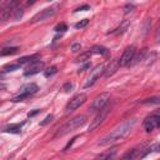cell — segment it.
Segmentation results:
<instances>
[{
	"label": "cell",
	"instance_id": "cell-2",
	"mask_svg": "<svg viewBox=\"0 0 160 160\" xmlns=\"http://www.w3.org/2000/svg\"><path fill=\"white\" fill-rule=\"evenodd\" d=\"M85 122H86V116H85V115H78V116L72 118L71 120H69L68 122H65V124L56 131V134L54 135V138H55V139H56V138H61V136H64V135H66V134L74 131L75 129L82 126Z\"/></svg>",
	"mask_w": 160,
	"mask_h": 160
},
{
	"label": "cell",
	"instance_id": "cell-7",
	"mask_svg": "<svg viewBox=\"0 0 160 160\" xmlns=\"http://www.w3.org/2000/svg\"><path fill=\"white\" fill-rule=\"evenodd\" d=\"M135 54H136V50H135L134 46H129V48H126L125 51L122 52L121 58L119 59V64H120V66L130 65L131 61H132V59H134V56H135Z\"/></svg>",
	"mask_w": 160,
	"mask_h": 160
},
{
	"label": "cell",
	"instance_id": "cell-37",
	"mask_svg": "<svg viewBox=\"0 0 160 160\" xmlns=\"http://www.w3.org/2000/svg\"><path fill=\"white\" fill-rule=\"evenodd\" d=\"M34 1H35V0H30V1H28V4H26V5H28V6H29V5H32V4H34Z\"/></svg>",
	"mask_w": 160,
	"mask_h": 160
},
{
	"label": "cell",
	"instance_id": "cell-31",
	"mask_svg": "<svg viewBox=\"0 0 160 160\" xmlns=\"http://www.w3.org/2000/svg\"><path fill=\"white\" fill-rule=\"evenodd\" d=\"M80 49H81L80 44H72V46H71V51L72 52H78V51H80Z\"/></svg>",
	"mask_w": 160,
	"mask_h": 160
},
{
	"label": "cell",
	"instance_id": "cell-14",
	"mask_svg": "<svg viewBox=\"0 0 160 160\" xmlns=\"http://www.w3.org/2000/svg\"><path fill=\"white\" fill-rule=\"evenodd\" d=\"M12 11H14V10H12L10 6H6V5H4V4H2V8H1V14H0L1 21H2V22H5L6 20H9V19H10V14H11Z\"/></svg>",
	"mask_w": 160,
	"mask_h": 160
},
{
	"label": "cell",
	"instance_id": "cell-38",
	"mask_svg": "<svg viewBox=\"0 0 160 160\" xmlns=\"http://www.w3.org/2000/svg\"><path fill=\"white\" fill-rule=\"evenodd\" d=\"M49 1H54V0H49Z\"/></svg>",
	"mask_w": 160,
	"mask_h": 160
},
{
	"label": "cell",
	"instance_id": "cell-3",
	"mask_svg": "<svg viewBox=\"0 0 160 160\" xmlns=\"http://www.w3.org/2000/svg\"><path fill=\"white\" fill-rule=\"evenodd\" d=\"M110 110H111V105H110V104H106L102 109H100V110L98 111L96 116L94 118V120L90 122V125H89V131H92V130H95L96 128H99V126L104 122V120L106 119V116H108V114L110 112Z\"/></svg>",
	"mask_w": 160,
	"mask_h": 160
},
{
	"label": "cell",
	"instance_id": "cell-19",
	"mask_svg": "<svg viewBox=\"0 0 160 160\" xmlns=\"http://www.w3.org/2000/svg\"><path fill=\"white\" fill-rule=\"evenodd\" d=\"M129 24H130V21H129V20H124V21H122V24H121V25L116 29V31H114V32H115V34H122V32L128 29Z\"/></svg>",
	"mask_w": 160,
	"mask_h": 160
},
{
	"label": "cell",
	"instance_id": "cell-4",
	"mask_svg": "<svg viewBox=\"0 0 160 160\" xmlns=\"http://www.w3.org/2000/svg\"><path fill=\"white\" fill-rule=\"evenodd\" d=\"M109 100H110V94L109 92H101L100 95H98L92 100V102L90 105V111L91 112H98L100 109H102L109 102Z\"/></svg>",
	"mask_w": 160,
	"mask_h": 160
},
{
	"label": "cell",
	"instance_id": "cell-23",
	"mask_svg": "<svg viewBox=\"0 0 160 160\" xmlns=\"http://www.w3.org/2000/svg\"><path fill=\"white\" fill-rule=\"evenodd\" d=\"M56 66H50V68H48L45 71H44V75L46 76V78H49V76H52L54 74H56Z\"/></svg>",
	"mask_w": 160,
	"mask_h": 160
},
{
	"label": "cell",
	"instance_id": "cell-29",
	"mask_svg": "<svg viewBox=\"0 0 160 160\" xmlns=\"http://www.w3.org/2000/svg\"><path fill=\"white\" fill-rule=\"evenodd\" d=\"M62 89H64V91L69 92V91H71V89H72V84H71L70 81H68V82H65V84H64Z\"/></svg>",
	"mask_w": 160,
	"mask_h": 160
},
{
	"label": "cell",
	"instance_id": "cell-1",
	"mask_svg": "<svg viewBox=\"0 0 160 160\" xmlns=\"http://www.w3.org/2000/svg\"><path fill=\"white\" fill-rule=\"evenodd\" d=\"M136 124V119H128L125 121H122L120 125H118L111 132H109L108 135H105L100 141H99V145L100 146H106V145H110V144H114L124 138H126L130 131L134 129Z\"/></svg>",
	"mask_w": 160,
	"mask_h": 160
},
{
	"label": "cell",
	"instance_id": "cell-26",
	"mask_svg": "<svg viewBox=\"0 0 160 160\" xmlns=\"http://www.w3.org/2000/svg\"><path fill=\"white\" fill-rule=\"evenodd\" d=\"M90 54H91V51L90 52H85V54H81L78 59H76V61L78 62H82V61H86L89 58H90Z\"/></svg>",
	"mask_w": 160,
	"mask_h": 160
},
{
	"label": "cell",
	"instance_id": "cell-30",
	"mask_svg": "<svg viewBox=\"0 0 160 160\" xmlns=\"http://www.w3.org/2000/svg\"><path fill=\"white\" fill-rule=\"evenodd\" d=\"M55 30L56 31H65V30H68V26L65 24H59V25H56Z\"/></svg>",
	"mask_w": 160,
	"mask_h": 160
},
{
	"label": "cell",
	"instance_id": "cell-32",
	"mask_svg": "<svg viewBox=\"0 0 160 160\" xmlns=\"http://www.w3.org/2000/svg\"><path fill=\"white\" fill-rule=\"evenodd\" d=\"M85 10H90V6L89 5H82V6L78 8L75 11H85Z\"/></svg>",
	"mask_w": 160,
	"mask_h": 160
},
{
	"label": "cell",
	"instance_id": "cell-16",
	"mask_svg": "<svg viewBox=\"0 0 160 160\" xmlns=\"http://www.w3.org/2000/svg\"><path fill=\"white\" fill-rule=\"evenodd\" d=\"M116 150H118L116 148H112V149H110V150H108V151L98 155V158L99 159H111V158H114L116 155Z\"/></svg>",
	"mask_w": 160,
	"mask_h": 160
},
{
	"label": "cell",
	"instance_id": "cell-11",
	"mask_svg": "<svg viewBox=\"0 0 160 160\" xmlns=\"http://www.w3.org/2000/svg\"><path fill=\"white\" fill-rule=\"evenodd\" d=\"M142 154H144L142 146H140V148L129 150V151L122 156V159H130V160H131V159H136V158H142Z\"/></svg>",
	"mask_w": 160,
	"mask_h": 160
},
{
	"label": "cell",
	"instance_id": "cell-9",
	"mask_svg": "<svg viewBox=\"0 0 160 160\" xmlns=\"http://www.w3.org/2000/svg\"><path fill=\"white\" fill-rule=\"evenodd\" d=\"M56 12L55 8H49V9H44L41 10L40 12H38L35 16H32L31 19V22H39V21H42V20H46L51 16H54Z\"/></svg>",
	"mask_w": 160,
	"mask_h": 160
},
{
	"label": "cell",
	"instance_id": "cell-34",
	"mask_svg": "<svg viewBox=\"0 0 160 160\" xmlns=\"http://www.w3.org/2000/svg\"><path fill=\"white\" fill-rule=\"evenodd\" d=\"M41 110H39V109H36V110H34V111H30V112H28V116L29 118H31V116H35L36 114H39Z\"/></svg>",
	"mask_w": 160,
	"mask_h": 160
},
{
	"label": "cell",
	"instance_id": "cell-22",
	"mask_svg": "<svg viewBox=\"0 0 160 160\" xmlns=\"http://www.w3.org/2000/svg\"><path fill=\"white\" fill-rule=\"evenodd\" d=\"M20 66H21V64H19V62L18 64H9L4 68V71H14V70H18Z\"/></svg>",
	"mask_w": 160,
	"mask_h": 160
},
{
	"label": "cell",
	"instance_id": "cell-6",
	"mask_svg": "<svg viewBox=\"0 0 160 160\" xmlns=\"http://www.w3.org/2000/svg\"><path fill=\"white\" fill-rule=\"evenodd\" d=\"M104 71H105V66L102 65V64H100V65H96L92 70H91V72H90V75L88 76V79H86V82H85V85H84V88H89V86H91V85H94V82L104 74Z\"/></svg>",
	"mask_w": 160,
	"mask_h": 160
},
{
	"label": "cell",
	"instance_id": "cell-10",
	"mask_svg": "<svg viewBox=\"0 0 160 160\" xmlns=\"http://www.w3.org/2000/svg\"><path fill=\"white\" fill-rule=\"evenodd\" d=\"M42 69H44V62L40 61V60H36V61H32V62L29 65V68L25 70L24 75H25V76H31V75H35V74L40 72Z\"/></svg>",
	"mask_w": 160,
	"mask_h": 160
},
{
	"label": "cell",
	"instance_id": "cell-25",
	"mask_svg": "<svg viewBox=\"0 0 160 160\" xmlns=\"http://www.w3.org/2000/svg\"><path fill=\"white\" fill-rule=\"evenodd\" d=\"M29 96H30L29 94H21V92H20L18 96L12 98V101H14V102H18V101H24V100H25V99H28Z\"/></svg>",
	"mask_w": 160,
	"mask_h": 160
},
{
	"label": "cell",
	"instance_id": "cell-12",
	"mask_svg": "<svg viewBox=\"0 0 160 160\" xmlns=\"http://www.w3.org/2000/svg\"><path fill=\"white\" fill-rule=\"evenodd\" d=\"M119 66H120V64H119V60L118 59H114V60H111L110 62H109V65H108V68L105 69V71H104V75L105 76H110V75H112L118 69H119Z\"/></svg>",
	"mask_w": 160,
	"mask_h": 160
},
{
	"label": "cell",
	"instance_id": "cell-17",
	"mask_svg": "<svg viewBox=\"0 0 160 160\" xmlns=\"http://www.w3.org/2000/svg\"><path fill=\"white\" fill-rule=\"evenodd\" d=\"M39 59V55H28V56H22V58H20L19 60H18V62L19 64H25V62H28V61H30V62H32V61H36Z\"/></svg>",
	"mask_w": 160,
	"mask_h": 160
},
{
	"label": "cell",
	"instance_id": "cell-35",
	"mask_svg": "<svg viewBox=\"0 0 160 160\" xmlns=\"http://www.w3.org/2000/svg\"><path fill=\"white\" fill-rule=\"evenodd\" d=\"M132 9H134V6H132V5H128V6H125V14L131 12V11H132Z\"/></svg>",
	"mask_w": 160,
	"mask_h": 160
},
{
	"label": "cell",
	"instance_id": "cell-24",
	"mask_svg": "<svg viewBox=\"0 0 160 160\" xmlns=\"http://www.w3.org/2000/svg\"><path fill=\"white\" fill-rule=\"evenodd\" d=\"M22 15H24V10H22V9L16 8V9L14 10V19H15V20H20V19L22 18Z\"/></svg>",
	"mask_w": 160,
	"mask_h": 160
},
{
	"label": "cell",
	"instance_id": "cell-13",
	"mask_svg": "<svg viewBox=\"0 0 160 160\" xmlns=\"http://www.w3.org/2000/svg\"><path fill=\"white\" fill-rule=\"evenodd\" d=\"M39 90V86L34 82H30V84H25L20 88V92L21 94H29V95H32L35 94L36 91Z\"/></svg>",
	"mask_w": 160,
	"mask_h": 160
},
{
	"label": "cell",
	"instance_id": "cell-5",
	"mask_svg": "<svg viewBox=\"0 0 160 160\" xmlns=\"http://www.w3.org/2000/svg\"><path fill=\"white\" fill-rule=\"evenodd\" d=\"M85 101H86V94H84V92L78 94V95L74 96V98L68 102V105L65 106V114L72 112L74 110H76L78 108H80Z\"/></svg>",
	"mask_w": 160,
	"mask_h": 160
},
{
	"label": "cell",
	"instance_id": "cell-36",
	"mask_svg": "<svg viewBox=\"0 0 160 160\" xmlns=\"http://www.w3.org/2000/svg\"><path fill=\"white\" fill-rule=\"evenodd\" d=\"M88 68H89V64H85V65L79 70V72H80V71H84V70H85V69H88Z\"/></svg>",
	"mask_w": 160,
	"mask_h": 160
},
{
	"label": "cell",
	"instance_id": "cell-15",
	"mask_svg": "<svg viewBox=\"0 0 160 160\" xmlns=\"http://www.w3.org/2000/svg\"><path fill=\"white\" fill-rule=\"evenodd\" d=\"M21 125H22V124L8 125V126L2 128V131H4V132H11V134H20V131H21Z\"/></svg>",
	"mask_w": 160,
	"mask_h": 160
},
{
	"label": "cell",
	"instance_id": "cell-33",
	"mask_svg": "<svg viewBox=\"0 0 160 160\" xmlns=\"http://www.w3.org/2000/svg\"><path fill=\"white\" fill-rule=\"evenodd\" d=\"M76 139H78V136H75V138H72V139H71V140H70V141H69V142L66 144V146L64 148V150H68V149H69V148H70V146L72 145V142H74V141H75Z\"/></svg>",
	"mask_w": 160,
	"mask_h": 160
},
{
	"label": "cell",
	"instance_id": "cell-28",
	"mask_svg": "<svg viewBox=\"0 0 160 160\" xmlns=\"http://www.w3.org/2000/svg\"><path fill=\"white\" fill-rule=\"evenodd\" d=\"M52 119H54V116H52V115H48L42 121H40V124H39V125H40V126H45L46 124L51 122V121H52Z\"/></svg>",
	"mask_w": 160,
	"mask_h": 160
},
{
	"label": "cell",
	"instance_id": "cell-27",
	"mask_svg": "<svg viewBox=\"0 0 160 160\" xmlns=\"http://www.w3.org/2000/svg\"><path fill=\"white\" fill-rule=\"evenodd\" d=\"M88 24H89V20H88V19H82L81 21H79V22L75 24V28H76V29H81V28L86 26Z\"/></svg>",
	"mask_w": 160,
	"mask_h": 160
},
{
	"label": "cell",
	"instance_id": "cell-8",
	"mask_svg": "<svg viewBox=\"0 0 160 160\" xmlns=\"http://www.w3.org/2000/svg\"><path fill=\"white\" fill-rule=\"evenodd\" d=\"M144 128L148 132L152 131L155 128H160V114L151 115V116L146 118V120L144 121Z\"/></svg>",
	"mask_w": 160,
	"mask_h": 160
},
{
	"label": "cell",
	"instance_id": "cell-21",
	"mask_svg": "<svg viewBox=\"0 0 160 160\" xmlns=\"http://www.w3.org/2000/svg\"><path fill=\"white\" fill-rule=\"evenodd\" d=\"M15 52H18V48H14V46H11V48H4L2 51H1V55L5 56V55L15 54Z\"/></svg>",
	"mask_w": 160,
	"mask_h": 160
},
{
	"label": "cell",
	"instance_id": "cell-20",
	"mask_svg": "<svg viewBox=\"0 0 160 160\" xmlns=\"http://www.w3.org/2000/svg\"><path fill=\"white\" fill-rule=\"evenodd\" d=\"M142 104H160V96H151L141 101Z\"/></svg>",
	"mask_w": 160,
	"mask_h": 160
},
{
	"label": "cell",
	"instance_id": "cell-18",
	"mask_svg": "<svg viewBox=\"0 0 160 160\" xmlns=\"http://www.w3.org/2000/svg\"><path fill=\"white\" fill-rule=\"evenodd\" d=\"M91 54H100V55H108V49L100 45H95L91 49Z\"/></svg>",
	"mask_w": 160,
	"mask_h": 160
}]
</instances>
